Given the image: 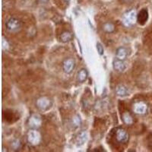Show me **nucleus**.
I'll return each mask as SVG.
<instances>
[{"mask_svg":"<svg viewBox=\"0 0 152 152\" xmlns=\"http://www.w3.org/2000/svg\"><path fill=\"white\" fill-rule=\"evenodd\" d=\"M132 110L135 114L143 115L146 113L148 110L147 104L144 101H136L132 106Z\"/></svg>","mask_w":152,"mask_h":152,"instance_id":"obj_7","label":"nucleus"},{"mask_svg":"<svg viewBox=\"0 0 152 152\" xmlns=\"http://www.w3.org/2000/svg\"><path fill=\"white\" fill-rule=\"evenodd\" d=\"M103 30L106 33H113L115 31V25L111 22H107L103 25Z\"/></svg>","mask_w":152,"mask_h":152,"instance_id":"obj_17","label":"nucleus"},{"mask_svg":"<svg viewBox=\"0 0 152 152\" xmlns=\"http://www.w3.org/2000/svg\"><path fill=\"white\" fill-rule=\"evenodd\" d=\"M37 2L40 5H46L49 2V0H37Z\"/></svg>","mask_w":152,"mask_h":152,"instance_id":"obj_22","label":"nucleus"},{"mask_svg":"<svg viewBox=\"0 0 152 152\" xmlns=\"http://www.w3.org/2000/svg\"><path fill=\"white\" fill-rule=\"evenodd\" d=\"M27 139H28V143L31 144V145L36 146V145H40V143L41 142L42 138L39 131H37L35 129H32L28 132V135H27Z\"/></svg>","mask_w":152,"mask_h":152,"instance_id":"obj_3","label":"nucleus"},{"mask_svg":"<svg viewBox=\"0 0 152 152\" xmlns=\"http://www.w3.org/2000/svg\"><path fill=\"white\" fill-rule=\"evenodd\" d=\"M72 126L74 127H78L81 124V119H80V117L78 116H75L72 118Z\"/></svg>","mask_w":152,"mask_h":152,"instance_id":"obj_18","label":"nucleus"},{"mask_svg":"<svg viewBox=\"0 0 152 152\" xmlns=\"http://www.w3.org/2000/svg\"><path fill=\"white\" fill-rule=\"evenodd\" d=\"M148 20V12L146 9H143L137 15V22L140 25H145Z\"/></svg>","mask_w":152,"mask_h":152,"instance_id":"obj_10","label":"nucleus"},{"mask_svg":"<svg viewBox=\"0 0 152 152\" xmlns=\"http://www.w3.org/2000/svg\"><path fill=\"white\" fill-rule=\"evenodd\" d=\"M64 1H65V2H67V3H68V2H70V0H64Z\"/></svg>","mask_w":152,"mask_h":152,"instance_id":"obj_23","label":"nucleus"},{"mask_svg":"<svg viewBox=\"0 0 152 152\" xmlns=\"http://www.w3.org/2000/svg\"><path fill=\"white\" fill-rule=\"evenodd\" d=\"M5 28L11 33H17L21 29V22L16 18H10L5 23Z\"/></svg>","mask_w":152,"mask_h":152,"instance_id":"obj_2","label":"nucleus"},{"mask_svg":"<svg viewBox=\"0 0 152 152\" xmlns=\"http://www.w3.org/2000/svg\"><path fill=\"white\" fill-rule=\"evenodd\" d=\"M85 141H86V135H85V133L82 132L79 135H78V144H83L85 142Z\"/></svg>","mask_w":152,"mask_h":152,"instance_id":"obj_19","label":"nucleus"},{"mask_svg":"<svg viewBox=\"0 0 152 152\" xmlns=\"http://www.w3.org/2000/svg\"><path fill=\"white\" fill-rule=\"evenodd\" d=\"M75 67V61L72 58H67L62 62V69L66 74H70Z\"/></svg>","mask_w":152,"mask_h":152,"instance_id":"obj_8","label":"nucleus"},{"mask_svg":"<svg viewBox=\"0 0 152 152\" xmlns=\"http://www.w3.org/2000/svg\"><path fill=\"white\" fill-rule=\"evenodd\" d=\"M122 119H123V123L126 125H132L134 123V119H133L132 116L129 112H124L122 114Z\"/></svg>","mask_w":152,"mask_h":152,"instance_id":"obj_16","label":"nucleus"},{"mask_svg":"<svg viewBox=\"0 0 152 152\" xmlns=\"http://www.w3.org/2000/svg\"><path fill=\"white\" fill-rule=\"evenodd\" d=\"M122 21L126 27H131L132 25H133L135 23V21H137V15L135 11L132 9V10L126 12L123 15Z\"/></svg>","mask_w":152,"mask_h":152,"instance_id":"obj_4","label":"nucleus"},{"mask_svg":"<svg viewBox=\"0 0 152 152\" xmlns=\"http://www.w3.org/2000/svg\"><path fill=\"white\" fill-rule=\"evenodd\" d=\"M97 53H99V55L102 56L104 53V47H103L102 44L100 43H97Z\"/></svg>","mask_w":152,"mask_h":152,"instance_id":"obj_20","label":"nucleus"},{"mask_svg":"<svg viewBox=\"0 0 152 152\" xmlns=\"http://www.w3.org/2000/svg\"><path fill=\"white\" fill-rule=\"evenodd\" d=\"M59 39H60L62 43H68V42L71 41L73 39V34L72 33L71 31H65L61 34Z\"/></svg>","mask_w":152,"mask_h":152,"instance_id":"obj_14","label":"nucleus"},{"mask_svg":"<svg viewBox=\"0 0 152 152\" xmlns=\"http://www.w3.org/2000/svg\"><path fill=\"white\" fill-rule=\"evenodd\" d=\"M3 117L9 123H14V122L17 121L18 119H19L17 113H14L12 110H6L3 113Z\"/></svg>","mask_w":152,"mask_h":152,"instance_id":"obj_11","label":"nucleus"},{"mask_svg":"<svg viewBox=\"0 0 152 152\" xmlns=\"http://www.w3.org/2000/svg\"><path fill=\"white\" fill-rule=\"evenodd\" d=\"M88 76V72L85 69H80L77 74V80L80 83H83L87 80Z\"/></svg>","mask_w":152,"mask_h":152,"instance_id":"obj_15","label":"nucleus"},{"mask_svg":"<svg viewBox=\"0 0 152 152\" xmlns=\"http://www.w3.org/2000/svg\"><path fill=\"white\" fill-rule=\"evenodd\" d=\"M42 125V118L39 114L34 113L28 119V126L31 129H37L41 126Z\"/></svg>","mask_w":152,"mask_h":152,"instance_id":"obj_6","label":"nucleus"},{"mask_svg":"<svg viewBox=\"0 0 152 152\" xmlns=\"http://www.w3.org/2000/svg\"><path fill=\"white\" fill-rule=\"evenodd\" d=\"M115 138L116 142L119 143L125 144L129 139V135L124 129L118 128L116 129V132H115Z\"/></svg>","mask_w":152,"mask_h":152,"instance_id":"obj_5","label":"nucleus"},{"mask_svg":"<svg viewBox=\"0 0 152 152\" xmlns=\"http://www.w3.org/2000/svg\"><path fill=\"white\" fill-rule=\"evenodd\" d=\"M113 67L115 71L118 72H123L127 69V64H126V62H124V60H121V59L116 58L113 62Z\"/></svg>","mask_w":152,"mask_h":152,"instance_id":"obj_9","label":"nucleus"},{"mask_svg":"<svg viewBox=\"0 0 152 152\" xmlns=\"http://www.w3.org/2000/svg\"><path fill=\"white\" fill-rule=\"evenodd\" d=\"M12 146L15 150H18V149H19L20 147H21V142H20L19 140H15L14 142H12Z\"/></svg>","mask_w":152,"mask_h":152,"instance_id":"obj_21","label":"nucleus"},{"mask_svg":"<svg viewBox=\"0 0 152 152\" xmlns=\"http://www.w3.org/2000/svg\"><path fill=\"white\" fill-rule=\"evenodd\" d=\"M36 106L40 111L46 112L52 107L53 100L47 96H42L37 100Z\"/></svg>","mask_w":152,"mask_h":152,"instance_id":"obj_1","label":"nucleus"},{"mask_svg":"<svg viewBox=\"0 0 152 152\" xmlns=\"http://www.w3.org/2000/svg\"><path fill=\"white\" fill-rule=\"evenodd\" d=\"M129 51L128 49L122 47L116 50V57L117 59H121V60H125L129 56Z\"/></svg>","mask_w":152,"mask_h":152,"instance_id":"obj_13","label":"nucleus"},{"mask_svg":"<svg viewBox=\"0 0 152 152\" xmlns=\"http://www.w3.org/2000/svg\"><path fill=\"white\" fill-rule=\"evenodd\" d=\"M115 93L117 96L119 97H126V96H128L129 92V89L127 87L125 86L124 85H118L116 86V89H115Z\"/></svg>","mask_w":152,"mask_h":152,"instance_id":"obj_12","label":"nucleus"}]
</instances>
